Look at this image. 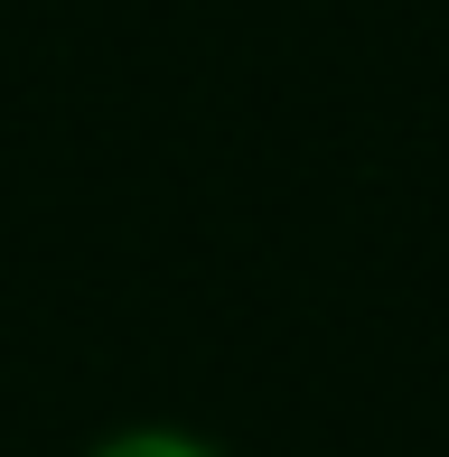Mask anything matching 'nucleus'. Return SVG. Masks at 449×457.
<instances>
[{"label":"nucleus","mask_w":449,"mask_h":457,"mask_svg":"<svg viewBox=\"0 0 449 457\" xmlns=\"http://www.w3.org/2000/svg\"><path fill=\"white\" fill-rule=\"evenodd\" d=\"M85 457H224V448L197 439V429H159V420H140V429H113V439L85 448Z\"/></svg>","instance_id":"f257e3e1"}]
</instances>
